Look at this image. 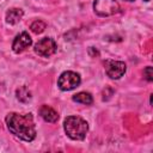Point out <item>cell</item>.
I'll use <instances>...</instances> for the list:
<instances>
[{
	"mask_svg": "<svg viewBox=\"0 0 153 153\" xmlns=\"http://www.w3.org/2000/svg\"><path fill=\"white\" fill-rule=\"evenodd\" d=\"M31 44H32V39H31L30 35L24 31L16 36V38L12 43V50L14 53L19 54V53H23L25 49H27Z\"/></svg>",
	"mask_w": 153,
	"mask_h": 153,
	"instance_id": "7",
	"label": "cell"
},
{
	"mask_svg": "<svg viewBox=\"0 0 153 153\" xmlns=\"http://www.w3.org/2000/svg\"><path fill=\"white\" fill-rule=\"evenodd\" d=\"M72 99L74 102H76V103L85 104V105H90L93 102V98H92L91 93H88V92H79V93L74 94Z\"/></svg>",
	"mask_w": 153,
	"mask_h": 153,
	"instance_id": "10",
	"label": "cell"
},
{
	"mask_svg": "<svg viewBox=\"0 0 153 153\" xmlns=\"http://www.w3.org/2000/svg\"><path fill=\"white\" fill-rule=\"evenodd\" d=\"M63 129L69 139L84 140L88 131V124L79 116H68L63 121Z\"/></svg>",
	"mask_w": 153,
	"mask_h": 153,
	"instance_id": "2",
	"label": "cell"
},
{
	"mask_svg": "<svg viewBox=\"0 0 153 153\" xmlns=\"http://www.w3.org/2000/svg\"><path fill=\"white\" fill-rule=\"evenodd\" d=\"M143 76L147 81H152L153 80V71H152V67L148 66L143 69Z\"/></svg>",
	"mask_w": 153,
	"mask_h": 153,
	"instance_id": "13",
	"label": "cell"
},
{
	"mask_svg": "<svg viewBox=\"0 0 153 153\" xmlns=\"http://www.w3.org/2000/svg\"><path fill=\"white\" fill-rule=\"evenodd\" d=\"M6 126L8 130L20 140L31 142L36 137V128L33 122V116L31 114H19L10 112L7 114Z\"/></svg>",
	"mask_w": 153,
	"mask_h": 153,
	"instance_id": "1",
	"label": "cell"
},
{
	"mask_svg": "<svg viewBox=\"0 0 153 153\" xmlns=\"http://www.w3.org/2000/svg\"><path fill=\"white\" fill-rule=\"evenodd\" d=\"M143 1H146V2H148V1H149V0H143Z\"/></svg>",
	"mask_w": 153,
	"mask_h": 153,
	"instance_id": "14",
	"label": "cell"
},
{
	"mask_svg": "<svg viewBox=\"0 0 153 153\" xmlns=\"http://www.w3.org/2000/svg\"><path fill=\"white\" fill-rule=\"evenodd\" d=\"M126 1H134V0H126Z\"/></svg>",
	"mask_w": 153,
	"mask_h": 153,
	"instance_id": "15",
	"label": "cell"
},
{
	"mask_svg": "<svg viewBox=\"0 0 153 153\" xmlns=\"http://www.w3.org/2000/svg\"><path fill=\"white\" fill-rule=\"evenodd\" d=\"M16 96H17V99L22 103H29L31 100V92L27 87L25 86H22L19 87L17 91H16Z\"/></svg>",
	"mask_w": 153,
	"mask_h": 153,
	"instance_id": "11",
	"label": "cell"
},
{
	"mask_svg": "<svg viewBox=\"0 0 153 153\" xmlns=\"http://www.w3.org/2000/svg\"><path fill=\"white\" fill-rule=\"evenodd\" d=\"M24 16V12L23 10L20 8H11L6 12V23L7 24H11V25H14L17 23H19L22 20Z\"/></svg>",
	"mask_w": 153,
	"mask_h": 153,
	"instance_id": "9",
	"label": "cell"
},
{
	"mask_svg": "<svg viewBox=\"0 0 153 153\" xmlns=\"http://www.w3.org/2000/svg\"><path fill=\"white\" fill-rule=\"evenodd\" d=\"M105 73L111 79H120L124 75L127 71V66L122 61H115V60H106L104 62Z\"/></svg>",
	"mask_w": 153,
	"mask_h": 153,
	"instance_id": "6",
	"label": "cell"
},
{
	"mask_svg": "<svg viewBox=\"0 0 153 153\" xmlns=\"http://www.w3.org/2000/svg\"><path fill=\"white\" fill-rule=\"evenodd\" d=\"M45 26H47V24H45L43 20H35V22L31 24L30 29H31V31H32L33 33L38 35V33H42V32L44 31Z\"/></svg>",
	"mask_w": 153,
	"mask_h": 153,
	"instance_id": "12",
	"label": "cell"
},
{
	"mask_svg": "<svg viewBox=\"0 0 153 153\" xmlns=\"http://www.w3.org/2000/svg\"><path fill=\"white\" fill-rule=\"evenodd\" d=\"M93 10L100 17H110L120 12V4L116 0H94Z\"/></svg>",
	"mask_w": 153,
	"mask_h": 153,
	"instance_id": "3",
	"label": "cell"
},
{
	"mask_svg": "<svg viewBox=\"0 0 153 153\" xmlns=\"http://www.w3.org/2000/svg\"><path fill=\"white\" fill-rule=\"evenodd\" d=\"M81 82V78L76 72L73 71H66L61 73V75L57 79V86L62 91H71L78 87Z\"/></svg>",
	"mask_w": 153,
	"mask_h": 153,
	"instance_id": "4",
	"label": "cell"
},
{
	"mask_svg": "<svg viewBox=\"0 0 153 153\" xmlns=\"http://www.w3.org/2000/svg\"><path fill=\"white\" fill-rule=\"evenodd\" d=\"M35 53L42 57H49L51 56L53 54H55L56 49H57V45H56V42L50 38V37H44V38H41L36 44H35Z\"/></svg>",
	"mask_w": 153,
	"mask_h": 153,
	"instance_id": "5",
	"label": "cell"
},
{
	"mask_svg": "<svg viewBox=\"0 0 153 153\" xmlns=\"http://www.w3.org/2000/svg\"><path fill=\"white\" fill-rule=\"evenodd\" d=\"M38 114L39 116L45 121V122H49V123H55L57 120H59V114L49 105H42L39 109H38Z\"/></svg>",
	"mask_w": 153,
	"mask_h": 153,
	"instance_id": "8",
	"label": "cell"
}]
</instances>
